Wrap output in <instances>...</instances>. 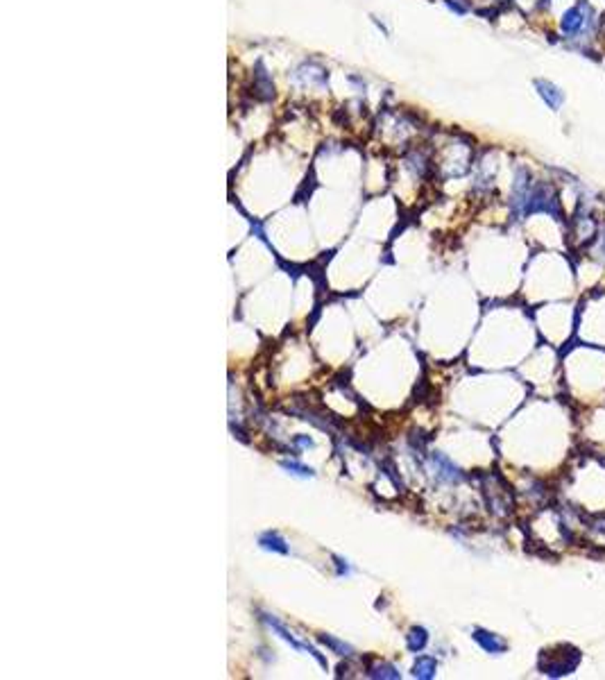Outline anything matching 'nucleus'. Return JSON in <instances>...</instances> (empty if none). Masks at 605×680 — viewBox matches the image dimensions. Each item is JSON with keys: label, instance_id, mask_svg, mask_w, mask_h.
Returning a JSON list of instances; mask_svg holds the SVG:
<instances>
[{"label": "nucleus", "instance_id": "obj_1", "mask_svg": "<svg viewBox=\"0 0 605 680\" xmlns=\"http://www.w3.org/2000/svg\"><path fill=\"white\" fill-rule=\"evenodd\" d=\"M558 30L565 41L585 48L592 41H597V37L601 35L603 18L587 0H578L576 5L567 7L563 12V16L558 21Z\"/></svg>", "mask_w": 605, "mask_h": 680}, {"label": "nucleus", "instance_id": "obj_2", "mask_svg": "<svg viewBox=\"0 0 605 680\" xmlns=\"http://www.w3.org/2000/svg\"><path fill=\"white\" fill-rule=\"evenodd\" d=\"M578 664H580V651L574 649V646L563 644V653L560 655H555L553 651L542 655L540 672L544 676H551V678H563V676L574 674Z\"/></svg>", "mask_w": 605, "mask_h": 680}, {"label": "nucleus", "instance_id": "obj_3", "mask_svg": "<svg viewBox=\"0 0 605 680\" xmlns=\"http://www.w3.org/2000/svg\"><path fill=\"white\" fill-rule=\"evenodd\" d=\"M535 180L531 177V173L519 166L517 173H514V182H512V193H510V207H512V214L522 218V216H529V207H531V197L535 191Z\"/></svg>", "mask_w": 605, "mask_h": 680}, {"label": "nucleus", "instance_id": "obj_4", "mask_svg": "<svg viewBox=\"0 0 605 680\" xmlns=\"http://www.w3.org/2000/svg\"><path fill=\"white\" fill-rule=\"evenodd\" d=\"M263 619H265V623H267V626H270V628H275L277 633H279V638H282V640H286L290 646H295V649L297 651H306L309 655H313V657H316V660L322 664V667H327V660H324V657L316 651V649H313V646H309V644H301V642H297L295 638H293V633H290L286 626H284V623L282 621H277L272 615H263Z\"/></svg>", "mask_w": 605, "mask_h": 680}, {"label": "nucleus", "instance_id": "obj_5", "mask_svg": "<svg viewBox=\"0 0 605 680\" xmlns=\"http://www.w3.org/2000/svg\"><path fill=\"white\" fill-rule=\"evenodd\" d=\"M535 91L544 100V105L553 111H560V107L565 105V91L560 86H555L553 82L548 80H535Z\"/></svg>", "mask_w": 605, "mask_h": 680}, {"label": "nucleus", "instance_id": "obj_6", "mask_svg": "<svg viewBox=\"0 0 605 680\" xmlns=\"http://www.w3.org/2000/svg\"><path fill=\"white\" fill-rule=\"evenodd\" d=\"M293 82H301V84H324L327 82V71L318 66L316 62H306L301 64L299 69L293 73Z\"/></svg>", "mask_w": 605, "mask_h": 680}, {"label": "nucleus", "instance_id": "obj_7", "mask_svg": "<svg viewBox=\"0 0 605 680\" xmlns=\"http://www.w3.org/2000/svg\"><path fill=\"white\" fill-rule=\"evenodd\" d=\"M472 638H474V642L480 646V649H483L485 653H492V655H501V653H506V649H508V644L503 642L499 635L488 633L483 628H474Z\"/></svg>", "mask_w": 605, "mask_h": 680}, {"label": "nucleus", "instance_id": "obj_8", "mask_svg": "<svg viewBox=\"0 0 605 680\" xmlns=\"http://www.w3.org/2000/svg\"><path fill=\"white\" fill-rule=\"evenodd\" d=\"M254 93L259 96L261 100H270L275 96V84H272L270 75L265 73V69L261 64L256 66V73H254Z\"/></svg>", "mask_w": 605, "mask_h": 680}, {"label": "nucleus", "instance_id": "obj_9", "mask_svg": "<svg viewBox=\"0 0 605 680\" xmlns=\"http://www.w3.org/2000/svg\"><path fill=\"white\" fill-rule=\"evenodd\" d=\"M435 669H438V662H435V657L422 655V657H417V662L413 664V676L422 678V680H429V678L435 676Z\"/></svg>", "mask_w": 605, "mask_h": 680}, {"label": "nucleus", "instance_id": "obj_10", "mask_svg": "<svg viewBox=\"0 0 605 680\" xmlns=\"http://www.w3.org/2000/svg\"><path fill=\"white\" fill-rule=\"evenodd\" d=\"M259 544L265 551H277V553H288L290 551L286 540L282 538V535H277V533H263L259 538Z\"/></svg>", "mask_w": 605, "mask_h": 680}, {"label": "nucleus", "instance_id": "obj_11", "mask_svg": "<svg viewBox=\"0 0 605 680\" xmlns=\"http://www.w3.org/2000/svg\"><path fill=\"white\" fill-rule=\"evenodd\" d=\"M433 463L438 465L440 476H442V478H446V481H458V478H461V472H458V467H456L454 463L446 461L444 456L435 454V456H433Z\"/></svg>", "mask_w": 605, "mask_h": 680}, {"label": "nucleus", "instance_id": "obj_12", "mask_svg": "<svg viewBox=\"0 0 605 680\" xmlns=\"http://www.w3.org/2000/svg\"><path fill=\"white\" fill-rule=\"evenodd\" d=\"M427 642H429V633L424 628H413L408 633V649L410 651H415V653L422 651L424 646H427Z\"/></svg>", "mask_w": 605, "mask_h": 680}, {"label": "nucleus", "instance_id": "obj_13", "mask_svg": "<svg viewBox=\"0 0 605 680\" xmlns=\"http://www.w3.org/2000/svg\"><path fill=\"white\" fill-rule=\"evenodd\" d=\"M320 642H322L324 646H329V649H331L333 653H338V655H352V653H354V651H352V646H347L345 642L331 638V635H322Z\"/></svg>", "mask_w": 605, "mask_h": 680}, {"label": "nucleus", "instance_id": "obj_14", "mask_svg": "<svg viewBox=\"0 0 605 680\" xmlns=\"http://www.w3.org/2000/svg\"><path fill=\"white\" fill-rule=\"evenodd\" d=\"M592 254L597 256V259L601 263H605V227H599V234H597V238L592 241Z\"/></svg>", "mask_w": 605, "mask_h": 680}, {"label": "nucleus", "instance_id": "obj_15", "mask_svg": "<svg viewBox=\"0 0 605 680\" xmlns=\"http://www.w3.org/2000/svg\"><path fill=\"white\" fill-rule=\"evenodd\" d=\"M369 676L372 678H399V672L392 664H379V667H372L369 669Z\"/></svg>", "mask_w": 605, "mask_h": 680}, {"label": "nucleus", "instance_id": "obj_16", "mask_svg": "<svg viewBox=\"0 0 605 680\" xmlns=\"http://www.w3.org/2000/svg\"><path fill=\"white\" fill-rule=\"evenodd\" d=\"M282 467L284 470H288L290 474H297V476H313V470L306 465H299L295 461H282Z\"/></svg>", "mask_w": 605, "mask_h": 680}, {"label": "nucleus", "instance_id": "obj_17", "mask_svg": "<svg viewBox=\"0 0 605 680\" xmlns=\"http://www.w3.org/2000/svg\"><path fill=\"white\" fill-rule=\"evenodd\" d=\"M297 444H304V447H313V440H311V438H297Z\"/></svg>", "mask_w": 605, "mask_h": 680}, {"label": "nucleus", "instance_id": "obj_18", "mask_svg": "<svg viewBox=\"0 0 605 680\" xmlns=\"http://www.w3.org/2000/svg\"><path fill=\"white\" fill-rule=\"evenodd\" d=\"M546 3H551V0H542V5H546Z\"/></svg>", "mask_w": 605, "mask_h": 680}]
</instances>
